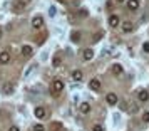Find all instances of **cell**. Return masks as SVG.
I'll return each instance as SVG.
<instances>
[{
  "label": "cell",
  "instance_id": "f1b7e54d",
  "mask_svg": "<svg viewBox=\"0 0 149 131\" xmlns=\"http://www.w3.org/2000/svg\"><path fill=\"white\" fill-rule=\"evenodd\" d=\"M116 2H124V0H116Z\"/></svg>",
  "mask_w": 149,
  "mask_h": 131
},
{
  "label": "cell",
  "instance_id": "44dd1931",
  "mask_svg": "<svg viewBox=\"0 0 149 131\" xmlns=\"http://www.w3.org/2000/svg\"><path fill=\"white\" fill-rule=\"evenodd\" d=\"M79 35H81L79 32H74V34H72V41H74V42H79V39H81Z\"/></svg>",
  "mask_w": 149,
  "mask_h": 131
},
{
  "label": "cell",
  "instance_id": "7402d4cb",
  "mask_svg": "<svg viewBox=\"0 0 149 131\" xmlns=\"http://www.w3.org/2000/svg\"><path fill=\"white\" fill-rule=\"evenodd\" d=\"M34 131H45V128H44L42 124H35V126H34Z\"/></svg>",
  "mask_w": 149,
  "mask_h": 131
},
{
  "label": "cell",
  "instance_id": "3957f363",
  "mask_svg": "<svg viewBox=\"0 0 149 131\" xmlns=\"http://www.w3.org/2000/svg\"><path fill=\"white\" fill-rule=\"evenodd\" d=\"M34 114L37 119H44V118L47 116V111H45V108H42V106H37L34 109Z\"/></svg>",
  "mask_w": 149,
  "mask_h": 131
},
{
  "label": "cell",
  "instance_id": "277c9868",
  "mask_svg": "<svg viewBox=\"0 0 149 131\" xmlns=\"http://www.w3.org/2000/svg\"><path fill=\"white\" fill-rule=\"evenodd\" d=\"M106 101H107V104H111V106H116V104L119 103V97H117V94H114V92H107Z\"/></svg>",
  "mask_w": 149,
  "mask_h": 131
},
{
  "label": "cell",
  "instance_id": "cb8c5ba5",
  "mask_svg": "<svg viewBox=\"0 0 149 131\" xmlns=\"http://www.w3.org/2000/svg\"><path fill=\"white\" fill-rule=\"evenodd\" d=\"M142 121H144V123H149V113H144V114H142Z\"/></svg>",
  "mask_w": 149,
  "mask_h": 131
},
{
  "label": "cell",
  "instance_id": "83f0119b",
  "mask_svg": "<svg viewBox=\"0 0 149 131\" xmlns=\"http://www.w3.org/2000/svg\"><path fill=\"white\" fill-rule=\"evenodd\" d=\"M0 39H2V29H0Z\"/></svg>",
  "mask_w": 149,
  "mask_h": 131
},
{
  "label": "cell",
  "instance_id": "484cf974",
  "mask_svg": "<svg viewBox=\"0 0 149 131\" xmlns=\"http://www.w3.org/2000/svg\"><path fill=\"white\" fill-rule=\"evenodd\" d=\"M34 69H35V66H30V67L27 69V72H25V76H29V74H30V72H32Z\"/></svg>",
  "mask_w": 149,
  "mask_h": 131
},
{
  "label": "cell",
  "instance_id": "8992f818",
  "mask_svg": "<svg viewBox=\"0 0 149 131\" xmlns=\"http://www.w3.org/2000/svg\"><path fill=\"white\" fill-rule=\"evenodd\" d=\"M8 62H10V52L2 50L0 52V64H8Z\"/></svg>",
  "mask_w": 149,
  "mask_h": 131
},
{
  "label": "cell",
  "instance_id": "d4e9b609",
  "mask_svg": "<svg viewBox=\"0 0 149 131\" xmlns=\"http://www.w3.org/2000/svg\"><path fill=\"white\" fill-rule=\"evenodd\" d=\"M121 109H127V103H126V101H121Z\"/></svg>",
  "mask_w": 149,
  "mask_h": 131
},
{
  "label": "cell",
  "instance_id": "603a6c76",
  "mask_svg": "<svg viewBox=\"0 0 149 131\" xmlns=\"http://www.w3.org/2000/svg\"><path fill=\"white\" fill-rule=\"evenodd\" d=\"M92 131H104V128H102L101 124H94L92 126Z\"/></svg>",
  "mask_w": 149,
  "mask_h": 131
},
{
  "label": "cell",
  "instance_id": "7a4b0ae2",
  "mask_svg": "<svg viewBox=\"0 0 149 131\" xmlns=\"http://www.w3.org/2000/svg\"><path fill=\"white\" fill-rule=\"evenodd\" d=\"M14 88H15L14 83H5L2 86V94H3V96H10V94L14 92Z\"/></svg>",
  "mask_w": 149,
  "mask_h": 131
},
{
  "label": "cell",
  "instance_id": "30bf717a",
  "mask_svg": "<svg viewBox=\"0 0 149 131\" xmlns=\"http://www.w3.org/2000/svg\"><path fill=\"white\" fill-rule=\"evenodd\" d=\"M111 71H112V74H114V76H121L122 74V66L121 64H112V67H111Z\"/></svg>",
  "mask_w": 149,
  "mask_h": 131
},
{
  "label": "cell",
  "instance_id": "52a82bcc",
  "mask_svg": "<svg viewBox=\"0 0 149 131\" xmlns=\"http://www.w3.org/2000/svg\"><path fill=\"white\" fill-rule=\"evenodd\" d=\"M141 5V0H127V8L129 10H137Z\"/></svg>",
  "mask_w": 149,
  "mask_h": 131
},
{
  "label": "cell",
  "instance_id": "4316f807",
  "mask_svg": "<svg viewBox=\"0 0 149 131\" xmlns=\"http://www.w3.org/2000/svg\"><path fill=\"white\" fill-rule=\"evenodd\" d=\"M8 131H20V128H19V126H10V130Z\"/></svg>",
  "mask_w": 149,
  "mask_h": 131
},
{
  "label": "cell",
  "instance_id": "ba28073f",
  "mask_svg": "<svg viewBox=\"0 0 149 131\" xmlns=\"http://www.w3.org/2000/svg\"><path fill=\"white\" fill-rule=\"evenodd\" d=\"M84 61H91V59H94V49H84Z\"/></svg>",
  "mask_w": 149,
  "mask_h": 131
},
{
  "label": "cell",
  "instance_id": "5b68a950",
  "mask_svg": "<svg viewBox=\"0 0 149 131\" xmlns=\"http://www.w3.org/2000/svg\"><path fill=\"white\" fill-rule=\"evenodd\" d=\"M44 25V19H42V15H35L34 19H32V27L34 29H40Z\"/></svg>",
  "mask_w": 149,
  "mask_h": 131
},
{
  "label": "cell",
  "instance_id": "9c48e42d",
  "mask_svg": "<svg viewBox=\"0 0 149 131\" xmlns=\"http://www.w3.org/2000/svg\"><path fill=\"white\" fill-rule=\"evenodd\" d=\"M89 88H91L92 91H99V89H101V81H99V79H91Z\"/></svg>",
  "mask_w": 149,
  "mask_h": 131
},
{
  "label": "cell",
  "instance_id": "ac0fdd59",
  "mask_svg": "<svg viewBox=\"0 0 149 131\" xmlns=\"http://www.w3.org/2000/svg\"><path fill=\"white\" fill-rule=\"evenodd\" d=\"M61 62H62L61 55H55V57H54V61H52V64H54L55 67H59V66H61Z\"/></svg>",
  "mask_w": 149,
  "mask_h": 131
},
{
  "label": "cell",
  "instance_id": "9a60e30c",
  "mask_svg": "<svg viewBox=\"0 0 149 131\" xmlns=\"http://www.w3.org/2000/svg\"><path fill=\"white\" fill-rule=\"evenodd\" d=\"M79 109H81L82 114H87V113H91V104H89V103H81Z\"/></svg>",
  "mask_w": 149,
  "mask_h": 131
},
{
  "label": "cell",
  "instance_id": "ffe728a7",
  "mask_svg": "<svg viewBox=\"0 0 149 131\" xmlns=\"http://www.w3.org/2000/svg\"><path fill=\"white\" fill-rule=\"evenodd\" d=\"M55 14H57V8H55V7H50V8H49V15H50V17H54Z\"/></svg>",
  "mask_w": 149,
  "mask_h": 131
},
{
  "label": "cell",
  "instance_id": "7c38bea8",
  "mask_svg": "<svg viewBox=\"0 0 149 131\" xmlns=\"http://www.w3.org/2000/svg\"><path fill=\"white\" fill-rule=\"evenodd\" d=\"M119 17H117V15H111V17H109V25H111V27H117V25H119Z\"/></svg>",
  "mask_w": 149,
  "mask_h": 131
},
{
  "label": "cell",
  "instance_id": "4fadbf2b",
  "mask_svg": "<svg viewBox=\"0 0 149 131\" xmlns=\"http://www.w3.org/2000/svg\"><path fill=\"white\" fill-rule=\"evenodd\" d=\"M132 29H134V24H132L131 20H126V22H122V30H124V32H131Z\"/></svg>",
  "mask_w": 149,
  "mask_h": 131
},
{
  "label": "cell",
  "instance_id": "2e32d148",
  "mask_svg": "<svg viewBox=\"0 0 149 131\" xmlns=\"http://www.w3.org/2000/svg\"><path fill=\"white\" fill-rule=\"evenodd\" d=\"M32 52H34L32 46H24V47H22V55H25V57L32 55Z\"/></svg>",
  "mask_w": 149,
  "mask_h": 131
},
{
  "label": "cell",
  "instance_id": "5bb4252c",
  "mask_svg": "<svg viewBox=\"0 0 149 131\" xmlns=\"http://www.w3.org/2000/svg\"><path fill=\"white\" fill-rule=\"evenodd\" d=\"M82 77H84V74H82V71H79V69H75V71H72V79L74 81H82Z\"/></svg>",
  "mask_w": 149,
  "mask_h": 131
},
{
  "label": "cell",
  "instance_id": "8fae6325",
  "mask_svg": "<svg viewBox=\"0 0 149 131\" xmlns=\"http://www.w3.org/2000/svg\"><path fill=\"white\" fill-rule=\"evenodd\" d=\"M137 99L141 101V103H146L149 99V92L146 89H142V91H139V94H137Z\"/></svg>",
  "mask_w": 149,
  "mask_h": 131
},
{
  "label": "cell",
  "instance_id": "f546056e",
  "mask_svg": "<svg viewBox=\"0 0 149 131\" xmlns=\"http://www.w3.org/2000/svg\"><path fill=\"white\" fill-rule=\"evenodd\" d=\"M25 2H30V0H25Z\"/></svg>",
  "mask_w": 149,
  "mask_h": 131
},
{
  "label": "cell",
  "instance_id": "e0dca14e",
  "mask_svg": "<svg viewBox=\"0 0 149 131\" xmlns=\"http://www.w3.org/2000/svg\"><path fill=\"white\" fill-rule=\"evenodd\" d=\"M24 7H25V2H24V0H22V2H17V4H15V12H22V10H24Z\"/></svg>",
  "mask_w": 149,
  "mask_h": 131
},
{
  "label": "cell",
  "instance_id": "6da1fadb",
  "mask_svg": "<svg viewBox=\"0 0 149 131\" xmlns=\"http://www.w3.org/2000/svg\"><path fill=\"white\" fill-rule=\"evenodd\" d=\"M62 89H64V83H62L61 79H55L54 83H52V86H50V92L54 96H59L62 92Z\"/></svg>",
  "mask_w": 149,
  "mask_h": 131
},
{
  "label": "cell",
  "instance_id": "d6986e66",
  "mask_svg": "<svg viewBox=\"0 0 149 131\" xmlns=\"http://www.w3.org/2000/svg\"><path fill=\"white\" fill-rule=\"evenodd\" d=\"M142 50H144L146 54H149V42H144V44H142Z\"/></svg>",
  "mask_w": 149,
  "mask_h": 131
}]
</instances>
